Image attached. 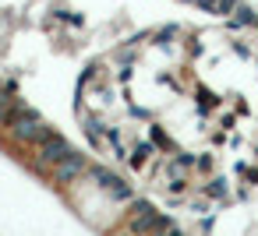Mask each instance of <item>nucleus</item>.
I'll list each match as a JSON object with an SVG mask.
<instances>
[{
    "mask_svg": "<svg viewBox=\"0 0 258 236\" xmlns=\"http://www.w3.org/2000/svg\"><path fill=\"white\" fill-rule=\"evenodd\" d=\"M117 229L124 232H138V236H163V232H184V222L170 211H163L156 201L149 197H135L124 204V215L117 222Z\"/></svg>",
    "mask_w": 258,
    "mask_h": 236,
    "instance_id": "obj_1",
    "label": "nucleus"
},
{
    "mask_svg": "<svg viewBox=\"0 0 258 236\" xmlns=\"http://www.w3.org/2000/svg\"><path fill=\"white\" fill-rule=\"evenodd\" d=\"M53 131V124L39 113V109H32L29 102L15 113V120L8 124V131H0V145H4L11 155H18V159H25V152L39 141V138H46Z\"/></svg>",
    "mask_w": 258,
    "mask_h": 236,
    "instance_id": "obj_2",
    "label": "nucleus"
},
{
    "mask_svg": "<svg viewBox=\"0 0 258 236\" xmlns=\"http://www.w3.org/2000/svg\"><path fill=\"white\" fill-rule=\"evenodd\" d=\"M71 148H75V145H71V141H68L57 127H53L46 138H39V141L25 152V159H22V162H25L36 176H46V173H50V169H53V166H57L68 152H71Z\"/></svg>",
    "mask_w": 258,
    "mask_h": 236,
    "instance_id": "obj_3",
    "label": "nucleus"
},
{
    "mask_svg": "<svg viewBox=\"0 0 258 236\" xmlns=\"http://www.w3.org/2000/svg\"><path fill=\"white\" fill-rule=\"evenodd\" d=\"M106 197H113L117 204H127V201H135L138 197V190H135V183L120 173V166H113V162H92L89 166V173H85Z\"/></svg>",
    "mask_w": 258,
    "mask_h": 236,
    "instance_id": "obj_4",
    "label": "nucleus"
},
{
    "mask_svg": "<svg viewBox=\"0 0 258 236\" xmlns=\"http://www.w3.org/2000/svg\"><path fill=\"white\" fill-rule=\"evenodd\" d=\"M89 166H92V159L82 152V148H71L43 180H46V187H53L57 194H64L68 187H75L78 180H85V173H89Z\"/></svg>",
    "mask_w": 258,
    "mask_h": 236,
    "instance_id": "obj_5",
    "label": "nucleus"
},
{
    "mask_svg": "<svg viewBox=\"0 0 258 236\" xmlns=\"http://www.w3.org/2000/svg\"><path fill=\"white\" fill-rule=\"evenodd\" d=\"M237 4H240V0H198V11H205L209 18H223L226 22Z\"/></svg>",
    "mask_w": 258,
    "mask_h": 236,
    "instance_id": "obj_6",
    "label": "nucleus"
},
{
    "mask_svg": "<svg viewBox=\"0 0 258 236\" xmlns=\"http://www.w3.org/2000/svg\"><path fill=\"white\" fill-rule=\"evenodd\" d=\"M247 4H251V8H258V0H247Z\"/></svg>",
    "mask_w": 258,
    "mask_h": 236,
    "instance_id": "obj_7",
    "label": "nucleus"
}]
</instances>
